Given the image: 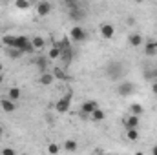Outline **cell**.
<instances>
[{
    "instance_id": "obj_1",
    "label": "cell",
    "mask_w": 157,
    "mask_h": 155,
    "mask_svg": "<svg viewBox=\"0 0 157 155\" xmlns=\"http://www.w3.org/2000/svg\"><path fill=\"white\" fill-rule=\"evenodd\" d=\"M124 71H126V68H124L122 62H110V64L106 66V77L110 78V80H119V78H122L124 77Z\"/></svg>"
},
{
    "instance_id": "obj_2",
    "label": "cell",
    "mask_w": 157,
    "mask_h": 155,
    "mask_svg": "<svg viewBox=\"0 0 157 155\" xmlns=\"http://www.w3.org/2000/svg\"><path fill=\"white\" fill-rule=\"evenodd\" d=\"M86 39H88V33H86L84 28H80V26H73V28H71V31H70V40H71L73 44H82Z\"/></svg>"
},
{
    "instance_id": "obj_3",
    "label": "cell",
    "mask_w": 157,
    "mask_h": 155,
    "mask_svg": "<svg viewBox=\"0 0 157 155\" xmlns=\"http://www.w3.org/2000/svg\"><path fill=\"white\" fill-rule=\"evenodd\" d=\"M70 106H71V93H66L64 97H60V99L57 100L55 110H57V113H66V112L70 110Z\"/></svg>"
},
{
    "instance_id": "obj_4",
    "label": "cell",
    "mask_w": 157,
    "mask_h": 155,
    "mask_svg": "<svg viewBox=\"0 0 157 155\" xmlns=\"http://www.w3.org/2000/svg\"><path fill=\"white\" fill-rule=\"evenodd\" d=\"M95 110H99V102H97V100H86V102H82L80 117H82V119H88Z\"/></svg>"
},
{
    "instance_id": "obj_5",
    "label": "cell",
    "mask_w": 157,
    "mask_h": 155,
    "mask_svg": "<svg viewBox=\"0 0 157 155\" xmlns=\"http://www.w3.org/2000/svg\"><path fill=\"white\" fill-rule=\"evenodd\" d=\"M117 93L121 97L133 95V93H135V84H133V82H121L119 88H117Z\"/></svg>"
},
{
    "instance_id": "obj_6",
    "label": "cell",
    "mask_w": 157,
    "mask_h": 155,
    "mask_svg": "<svg viewBox=\"0 0 157 155\" xmlns=\"http://www.w3.org/2000/svg\"><path fill=\"white\" fill-rule=\"evenodd\" d=\"M29 44H31V40L28 39V37H24V35H17V37H15V44H13L11 49H20V51H24Z\"/></svg>"
},
{
    "instance_id": "obj_7",
    "label": "cell",
    "mask_w": 157,
    "mask_h": 155,
    "mask_svg": "<svg viewBox=\"0 0 157 155\" xmlns=\"http://www.w3.org/2000/svg\"><path fill=\"white\" fill-rule=\"evenodd\" d=\"M51 9H53V6H51L49 2H46V0H42V2L37 4V15H39V17H46V15H49Z\"/></svg>"
},
{
    "instance_id": "obj_8",
    "label": "cell",
    "mask_w": 157,
    "mask_h": 155,
    "mask_svg": "<svg viewBox=\"0 0 157 155\" xmlns=\"http://www.w3.org/2000/svg\"><path fill=\"white\" fill-rule=\"evenodd\" d=\"M122 124H124L126 130H139V117L128 115L124 120H122Z\"/></svg>"
},
{
    "instance_id": "obj_9",
    "label": "cell",
    "mask_w": 157,
    "mask_h": 155,
    "mask_svg": "<svg viewBox=\"0 0 157 155\" xmlns=\"http://www.w3.org/2000/svg\"><path fill=\"white\" fill-rule=\"evenodd\" d=\"M101 35H102V39H106V40L113 39V35H115V28H113L112 24H102V26H101Z\"/></svg>"
},
{
    "instance_id": "obj_10",
    "label": "cell",
    "mask_w": 157,
    "mask_h": 155,
    "mask_svg": "<svg viewBox=\"0 0 157 155\" xmlns=\"http://www.w3.org/2000/svg\"><path fill=\"white\" fill-rule=\"evenodd\" d=\"M48 64H49V59L48 57H35V66L39 68L40 75L48 71Z\"/></svg>"
},
{
    "instance_id": "obj_11",
    "label": "cell",
    "mask_w": 157,
    "mask_h": 155,
    "mask_svg": "<svg viewBox=\"0 0 157 155\" xmlns=\"http://www.w3.org/2000/svg\"><path fill=\"white\" fill-rule=\"evenodd\" d=\"M128 44H130L132 47H139V46L144 44V39H143L141 33H132V35L128 37Z\"/></svg>"
},
{
    "instance_id": "obj_12",
    "label": "cell",
    "mask_w": 157,
    "mask_h": 155,
    "mask_svg": "<svg viewBox=\"0 0 157 155\" xmlns=\"http://www.w3.org/2000/svg\"><path fill=\"white\" fill-rule=\"evenodd\" d=\"M157 53V40H148L144 44V55L146 57H154Z\"/></svg>"
},
{
    "instance_id": "obj_13",
    "label": "cell",
    "mask_w": 157,
    "mask_h": 155,
    "mask_svg": "<svg viewBox=\"0 0 157 155\" xmlns=\"http://www.w3.org/2000/svg\"><path fill=\"white\" fill-rule=\"evenodd\" d=\"M70 18H71L73 22H82V20L86 18V15H84V9H82V7L71 9V11H70Z\"/></svg>"
},
{
    "instance_id": "obj_14",
    "label": "cell",
    "mask_w": 157,
    "mask_h": 155,
    "mask_svg": "<svg viewBox=\"0 0 157 155\" xmlns=\"http://www.w3.org/2000/svg\"><path fill=\"white\" fill-rule=\"evenodd\" d=\"M0 108H2L6 113H13V112L17 110V104H15L13 100H9V99H4V100H0Z\"/></svg>"
},
{
    "instance_id": "obj_15",
    "label": "cell",
    "mask_w": 157,
    "mask_h": 155,
    "mask_svg": "<svg viewBox=\"0 0 157 155\" xmlns=\"http://www.w3.org/2000/svg\"><path fill=\"white\" fill-rule=\"evenodd\" d=\"M53 46H55V47H59L60 51H66V49H71V40H70V39H66V37H64V39L57 40V42H55Z\"/></svg>"
},
{
    "instance_id": "obj_16",
    "label": "cell",
    "mask_w": 157,
    "mask_h": 155,
    "mask_svg": "<svg viewBox=\"0 0 157 155\" xmlns=\"http://www.w3.org/2000/svg\"><path fill=\"white\" fill-rule=\"evenodd\" d=\"M53 80H55V77H53V73H49V71L42 73L40 78H39V82L42 84V86H51V84H53Z\"/></svg>"
},
{
    "instance_id": "obj_17",
    "label": "cell",
    "mask_w": 157,
    "mask_h": 155,
    "mask_svg": "<svg viewBox=\"0 0 157 155\" xmlns=\"http://www.w3.org/2000/svg\"><path fill=\"white\" fill-rule=\"evenodd\" d=\"M77 148H78V142H77V141H73V139L64 141V150H66V152L73 153V152H77Z\"/></svg>"
},
{
    "instance_id": "obj_18",
    "label": "cell",
    "mask_w": 157,
    "mask_h": 155,
    "mask_svg": "<svg viewBox=\"0 0 157 155\" xmlns=\"http://www.w3.org/2000/svg\"><path fill=\"white\" fill-rule=\"evenodd\" d=\"M51 73H53V77L59 78V80H70V75H68V73H66L62 68H55Z\"/></svg>"
},
{
    "instance_id": "obj_19",
    "label": "cell",
    "mask_w": 157,
    "mask_h": 155,
    "mask_svg": "<svg viewBox=\"0 0 157 155\" xmlns=\"http://www.w3.org/2000/svg\"><path fill=\"white\" fill-rule=\"evenodd\" d=\"M7 95H9V97H7L9 100L17 102V100L20 99V95H22V93H20V88H9V93H7Z\"/></svg>"
},
{
    "instance_id": "obj_20",
    "label": "cell",
    "mask_w": 157,
    "mask_h": 155,
    "mask_svg": "<svg viewBox=\"0 0 157 155\" xmlns=\"http://www.w3.org/2000/svg\"><path fill=\"white\" fill-rule=\"evenodd\" d=\"M73 59V49H66V51H60V60H64V64H70Z\"/></svg>"
},
{
    "instance_id": "obj_21",
    "label": "cell",
    "mask_w": 157,
    "mask_h": 155,
    "mask_svg": "<svg viewBox=\"0 0 157 155\" xmlns=\"http://www.w3.org/2000/svg\"><path fill=\"white\" fill-rule=\"evenodd\" d=\"M141 113H143V106H141L139 102H133V104L130 106V115L141 117Z\"/></svg>"
},
{
    "instance_id": "obj_22",
    "label": "cell",
    "mask_w": 157,
    "mask_h": 155,
    "mask_svg": "<svg viewBox=\"0 0 157 155\" xmlns=\"http://www.w3.org/2000/svg\"><path fill=\"white\" fill-rule=\"evenodd\" d=\"M90 119H93L95 122H101V120H104V119H106V113H104V112L99 108V110H95V112L90 115Z\"/></svg>"
},
{
    "instance_id": "obj_23",
    "label": "cell",
    "mask_w": 157,
    "mask_h": 155,
    "mask_svg": "<svg viewBox=\"0 0 157 155\" xmlns=\"http://www.w3.org/2000/svg\"><path fill=\"white\" fill-rule=\"evenodd\" d=\"M48 59H49V60H57V59H60V49L53 46V47L49 49V53H48Z\"/></svg>"
},
{
    "instance_id": "obj_24",
    "label": "cell",
    "mask_w": 157,
    "mask_h": 155,
    "mask_svg": "<svg viewBox=\"0 0 157 155\" xmlns=\"http://www.w3.org/2000/svg\"><path fill=\"white\" fill-rule=\"evenodd\" d=\"M31 44H33L35 49H42L44 44H46V40L42 39V37H33V39H31Z\"/></svg>"
},
{
    "instance_id": "obj_25",
    "label": "cell",
    "mask_w": 157,
    "mask_h": 155,
    "mask_svg": "<svg viewBox=\"0 0 157 155\" xmlns=\"http://www.w3.org/2000/svg\"><path fill=\"white\" fill-rule=\"evenodd\" d=\"M126 139L135 142V141L139 139V131H137V130H126Z\"/></svg>"
},
{
    "instance_id": "obj_26",
    "label": "cell",
    "mask_w": 157,
    "mask_h": 155,
    "mask_svg": "<svg viewBox=\"0 0 157 155\" xmlns=\"http://www.w3.org/2000/svg\"><path fill=\"white\" fill-rule=\"evenodd\" d=\"M2 42L11 49V47H13V44H15V35H4V37H2Z\"/></svg>"
},
{
    "instance_id": "obj_27",
    "label": "cell",
    "mask_w": 157,
    "mask_h": 155,
    "mask_svg": "<svg viewBox=\"0 0 157 155\" xmlns=\"http://www.w3.org/2000/svg\"><path fill=\"white\" fill-rule=\"evenodd\" d=\"M29 6H31V4H29L28 0H17V2H15V7H17V9H29Z\"/></svg>"
},
{
    "instance_id": "obj_28",
    "label": "cell",
    "mask_w": 157,
    "mask_h": 155,
    "mask_svg": "<svg viewBox=\"0 0 157 155\" xmlns=\"http://www.w3.org/2000/svg\"><path fill=\"white\" fill-rule=\"evenodd\" d=\"M48 152H49L51 155H57L59 152H60V146H59V144H55V142H51V144L48 146Z\"/></svg>"
},
{
    "instance_id": "obj_29",
    "label": "cell",
    "mask_w": 157,
    "mask_h": 155,
    "mask_svg": "<svg viewBox=\"0 0 157 155\" xmlns=\"http://www.w3.org/2000/svg\"><path fill=\"white\" fill-rule=\"evenodd\" d=\"M24 55V51L20 49H9V59H20Z\"/></svg>"
},
{
    "instance_id": "obj_30",
    "label": "cell",
    "mask_w": 157,
    "mask_h": 155,
    "mask_svg": "<svg viewBox=\"0 0 157 155\" xmlns=\"http://www.w3.org/2000/svg\"><path fill=\"white\" fill-rule=\"evenodd\" d=\"M2 155H17V152H15L13 148H4V150H2Z\"/></svg>"
},
{
    "instance_id": "obj_31",
    "label": "cell",
    "mask_w": 157,
    "mask_h": 155,
    "mask_svg": "<svg viewBox=\"0 0 157 155\" xmlns=\"http://www.w3.org/2000/svg\"><path fill=\"white\" fill-rule=\"evenodd\" d=\"M126 24H128V26H135V18H133V17H128V18H126Z\"/></svg>"
},
{
    "instance_id": "obj_32",
    "label": "cell",
    "mask_w": 157,
    "mask_h": 155,
    "mask_svg": "<svg viewBox=\"0 0 157 155\" xmlns=\"http://www.w3.org/2000/svg\"><path fill=\"white\" fill-rule=\"evenodd\" d=\"M152 93L157 95V82H152Z\"/></svg>"
},
{
    "instance_id": "obj_33",
    "label": "cell",
    "mask_w": 157,
    "mask_h": 155,
    "mask_svg": "<svg viewBox=\"0 0 157 155\" xmlns=\"http://www.w3.org/2000/svg\"><path fill=\"white\" fill-rule=\"evenodd\" d=\"M152 155H157V146H154V148H152Z\"/></svg>"
},
{
    "instance_id": "obj_34",
    "label": "cell",
    "mask_w": 157,
    "mask_h": 155,
    "mask_svg": "<svg viewBox=\"0 0 157 155\" xmlns=\"http://www.w3.org/2000/svg\"><path fill=\"white\" fill-rule=\"evenodd\" d=\"M0 135H4V126L0 124Z\"/></svg>"
},
{
    "instance_id": "obj_35",
    "label": "cell",
    "mask_w": 157,
    "mask_h": 155,
    "mask_svg": "<svg viewBox=\"0 0 157 155\" xmlns=\"http://www.w3.org/2000/svg\"><path fill=\"white\" fill-rule=\"evenodd\" d=\"M2 82H4V75H2V73H0V84H2Z\"/></svg>"
},
{
    "instance_id": "obj_36",
    "label": "cell",
    "mask_w": 157,
    "mask_h": 155,
    "mask_svg": "<svg viewBox=\"0 0 157 155\" xmlns=\"http://www.w3.org/2000/svg\"><path fill=\"white\" fill-rule=\"evenodd\" d=\"M135 155H144L143 152H135Z\"/></svg>"
},
{
    "instance_id": "obj_37",
    "label": "cell",
    "mask_w": 157,
    "mask_h": 155,
    "mask_svg": "<svg viewBox=\"0 0 157 155\" xmlns=\"http://www.w3.org/2000/svg\"><path fill=\"white\" fill-rule=\"evenodd\" d=\"M2 70H4V66H2V64H0V73H2Z\"/></svg>"
}]
</instances>
